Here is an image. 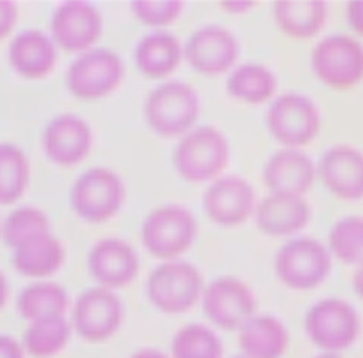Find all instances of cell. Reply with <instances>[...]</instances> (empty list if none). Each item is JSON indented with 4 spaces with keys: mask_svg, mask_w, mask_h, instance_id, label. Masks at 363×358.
Returning <instances> with one entry per match:
<instances>
[{
    "mask_svg": "<svg viewBox=\"0 0 363 358\" xmlns=\"http://www.w3.org/2000/svg\"><path fill=\"white\" fill-rule=\"evenodd\" d=\"M238 45L234 35L223 27L208 25L191 34L186 45V58L201 75H221L237 59Z\"/></svg>",
    "mask_w": 363,
    "mask_h": 358,
    "instance_id": "cell-15",
    "label": "cell"
},
{
    "mask_svg": "<svg viewBox=\"0 0 363 358\" xmlns=\"http://www.w3.org/2000/svg\"><path fill=\"white\" fill-rule=\"evenodd\" d=\"M329 272V252L320 242L311 238L286 242L275 256V273L289 289L311 290L319 286Z\"/></svg>",
    "mask_w": 363,
    "mask_h": 358,
    "instance_id": "cell-8",
    "label": "cell"
},
{
    "mask_svg": "<svg viewBox=\"0 0 363 358\" xmlns=\"http://www.w3.org/2000/svg\"><path fill=\"white\" fill-rule=\"evenodd\" d=\"M179 0H136L132 1V13L146 25L163 27L172 24L182 13Z\"/></svg>",
    "mask_w": 363,
    "mask_h": 358,
    "instance_id": "cell-33",
    "label": "cell"
},
{
    "mask_svg": "<svg viewBox=\"0 0 363 358\" xmlns=\"http://www.w3.org/2000/svg\"><path fill=\"white\" fill-rule=\"evenodd\" d=\"M200 112L196 91L184 82H166L155 88L145 102V117L153 132L163 137L186 133Z\"/></svg>",
    "mask_w": 363,
    "mask_h": 358,
    "instance_id": "cell-2",
    "label": "cell"
},
{
    "mask_svg": "<svg viewBox=\"0 0 363 358\" xmlns=\"http://www.w3.org/2000/svg\"><path fill=\"white\" fill-rule=\"evenodd\" d=\"M329 248L332 253L343 263H359L363 252L362 218L347 216L337 221L329 232Z\"/></svg>",
    "mask_w": 363,
    "mask_h": 358,
    "instance_id": "cell-31",
    "label": "cell"
},
{
    "mask_svg": "<svg viewBox=\"0 0 363 358\" xmlns=\"http://www.w3.org/2000/svg\"><path fill=\"white\" fill-rule=\"evenodd\" d=\"M9 299V283L3 272L0 270V310L4 307Z\"/></svg>",
    "mask_w": 363,
    "mask_h": 358,
    "instance_id": "cell-39",
    "label": "cell"
},
{
    "mask_svg": "<svg viewBox=\"0 0 363 358\" xmlns=\"http://www.w3.org/2000/svg\"><path fill=\"white\" fill-rule=\"evenodd\" d=\"M51 33L54 42L64 51H85L99 38L102 18L99 11L86 1H67L54 11Z\"/></svg>",
    "mask_w": 363,
    "mask_h": 358,
    "instance_id": "cell-13",
    "label": "cell"
},
{
    "mask_svg": "<svg viewBox=\"0 0 363 358\" xmlns=\"http://www.w3.org/2000/svg\"><path fill=\"white\" fill-rule=\"evenodd\" d=\"M309 340L323 352L339 354L352 347L360 334V318L354 307L343 299H322L305 316Z\"/></svg>",
    "mask_w": 363,
    "mask_h": 358,
    "instance_id": "cell-1",
    "label": "cell"
},
{
    "mask_svg": "<svg viewBox=\"0 0 363 358\" xmlns=\"http://www.w3.org/2000/svg\"><path fill=\"white\" fill-rule=\"evenodd\" d=\"M72 327L65 316L47 317L28 323L21 345L26 355L52 358L65 350L71 340Z\"/></svg>",
    "mask_w": 363,
    "mask_h": 358,
    "instance_id": "cell-26",
    "label": "cell"
},
{
    "mask_svg": "<svg viewBox=\"0 0 363 358\" xmlns=\"http://www.w3.org/2000/svg\"><path fill=\"white\" fill-rule=\"evenodd\" d=\"M50 232L47 215L33 207H20L11 211L1 225V236L10 249L37 233Z\"/></svg>",
    "mask_w": 363,
    "mask_h": 358,
    "instance_id": "cell-32",
    "label": "cell"
},
{
    "mask_svg": "<svg viewBox=\"0 0 363 358\" xmlns=\"http://www.w3.org/2000/svg\"><path fill=\"white\" fill-rule=\"evenodd\" d=\"M0 235H1V221H0Z\"/></svg>",
    "mask_w": 363,
    "mask_h": 358,
    "instance_id": "cell-42",
    "label": "cell"
},
{
    "mask_svg": "<svg viewBox=\"0 0 363 358\" xmlns=\"http://www.w3.org/2000/svg\"><path fill=\"white\" fill-rule=\"evenodd\" d=\"M30 180V163L24 151L11 143H0V204L10 205L24 194Z\"/></svg>",
    "mask_w": 363,
    "mask_h": 358,
    "instance_id": "cell-29",
    "label": "cell"
},
{
    "mask_svg": "<svg viewBox=\"0 0 363 358\" xmlns=\"http://www.w3.org/2000/svg\"><path fill=\"white\" fill-rule=\"evenodd\" d=\"M123 76L119 57L108 50H91L79 55L67 72V86L79 99H99L109 95Z\"/></svg>",
    "mask_w": 363,
    "mask_h": 358,
    "instance_id": "cell-11",
    "label": "cell"
},
{
    "mask_svg": "<svg viewBox=\"0 0 363 358\" xmlns=\"http://www.w3.org/2000/svg\"><path fill=\"white\" fill-rule=\"evenodd\" d=\"M233 358H247V357H244V355H240V357H233Z\"/></svg>",
    "mask_w": 363,
    "mask_h": 358,
    "instance_id": "cell-41",
    "label": "cell"
},
{
    "mask_svg": "<svg viewBox=\"0 0 363 358\" xmlns=\"http://www.w3.org/2000/svg\"><path fill=\"white\" fill-rule=\"evenodd\" d=\"M228 143L211 126H201L187 133L177 144L173 163L187 181L203 183L216 178L228 163Z\"/></svg>",
    "mask_w": 363,
    "mask_h": 358,
    "instance_id": "cell-3",
    "label": "cell"
},
{
    "mask_svg": "<svg viewBox=\"0 0 363 358\" xmlns=\"http://www.w3.org/2000/svg\"><path fill=\"white\" fill-rule=\"evenodd\" d=\"M319 175L329 191L342 200H359L363 194V157L350 146L328 150L319 163Z\"/></svg>",
    "mask_w": 363,
    "mask_h": 358,
    "instance_id": "cell-19",
    "label": "cell"
},
{
    "mask_svg": "<svg viewBox=\"0 0 363 358\" xmlns=\"http://www.w3.org/2000/svg\"><path fill=\"white\" fill-rule=\"evenodd\" d=\"M203 311L221 330L238 331L255 316L251 287L234 276H221L203 289Z\"/></svg>",
    "mask_w": 363,
    "mask_h": 358,
    "instance_id": "cell-10",
    "label": "cell"
},
{
    "mask_svg": "<svg viewBox=\"0 0 363 358\" xmlns=\"http://www.w3.org/2000/svg\"><path fill=\"white\" fill-rule=\"evenodd\" d=\"M203 205L208 218L224 226L245 222L254 209V190L238 175L216 180L204 192Z\"/></svg>",
    "mask_w": 363,
    "mask_h": 358,
    "instance_id": "cell-17",
    "label": "cell"
},
{
    "mask_svg": "<svg viewBox=\"0 0 363 358\" xmlns=\"http://www.w3.org/2000/svg\"><path fill=\"white\" fill-rule=\"evenodd\" d=\"M0 358H26L21 342L7 334H0Z\"/></svg>",
    "mask_w": 363,
    "mask_h": 358,
    "instance_id": "cell-35",
    "label": "cell"
},
{
    "mask_svg": "<svg viewBox=\"0 0 363 358\" xmlns=\"http://www.w3.org/2000/svg\"><path fill=\"white\" fill-rule=\"evenodd\" d=\"M262 175L272 194L301 197L313 184L315 166L302 151L286 149L275 153L267 161Z\"/></svg>",
    "mask_w": 363,
    "mask_h": 358,
    "instance_id": "cell-18",
    "label": "cell"
},
{
    "mask_svg": "<svg viewBox=\"0 0 363 358\" xmlns=\"http://www.w3.org/2000/svg\"><path fill=\"white\" fill-rule=\"evenodd\" d=\"M238 345L247 358H282L289 345V334L277 317L252 316L238 330Z\"/></svg>",
    "mask_w": 363,
    "mask_h": 358,
    "instance_id": "cell-23",
    "label": "cell"
},
{
    "mask_svg": "<svg viewBox=\"0 0 363 358\" xmlns=\"http://www.w3.org/2000/svg\"><path fill=\"white\" fill-rule=\"evenodd\" d=\"M363 3L362 1H352L349 3V7H347V20H349V24L352 25V28L354 31H357L359 34L362 33V27H363Z\"/></svg>",
    "mask_w": 363,
    "mask_h": 358,
    "instance_id": "cell-36",
    "label": "cell"
},
{
    "mask_svg": "<svg viewBox=\"0 0 363 358\" xmlns=\"http://www.w3.org/2000/svg\"><path fill=\"white\" fill-rule=\"evenodd\" d=\"M315 358H343V357H340V355L336 354V352H322V354L316 355Z\"/></svg>",
    "mask_w": 363,
    "mask_h": 358,
    "instance_id": "cell-40",
    "label": "cell"
},
{
    "mask_svg": "<svg viewBox=\"0 0 363 358\" xmlns=\"http://www.w3.org/2000/svg\"><path fill=\"white\" fill-rule=\"evenodd\" d=\"M17 6L10 0H0V41L13 31L17 23Z\"/></svg>",
    "mask_w": 363,
    "mask_h": 358,
    "instance_id": "cell-34",
    "label": "cell"
},
{
    "mask_svg": "<svg viewBox=\"0 0 363 358\" xmlns=\"http://www.w3.org/2000/svg\"><path fill=\"white\" fill-rule=\"evenodd\" d=\"M125 198V187L116 173L105 167L84 171L72 185L71 207L89 224H101L112 218Z\"/></svg>",
    "mask_w": 363,
    "mask_h": 358,
    "instance_id": "cell-6",
    "label": "cell"
},
{
    "mask_svg": "<svg viewBox=\"0 0 363 358\" xmlns=\"http://www.w3.org/2000/svg\"><path fill=\"white\" fill-rule=\"evenodd\" d=\"M7 57L16 74L26 79L47 76L57 62L54 42L38 30H26L16 35L9 45Z\"/></svg>",
    "mask_w": 363,
    "mask_h": 358,
    "instance_id": "cell-20",
    "label": "cell"
},
{
    "mask_svg": "<svg viewBox=\"0 0 363 358\" xmlns=\"http://www.w3.org/2000/svg\"><path fill=\"white\" fill-rule=\"evenodd\" d=\"M182 59L179 40L167 33L143 37L136 47L135 61L139 71L149 78H164L172 74Z\"/></svg>",
    "mask_w": 363,
    "mask_h": 358,
    "instance_id": "cell-25",
    "label": "cell"
},
{
    "mask_svg": "<svg viewBox=\"0 0 363 358\" xmlns=\"http://www.w3.org/2000/svg\"><path fill=\"white\" fill-rule=\"evenodd\" d=\"M274 17L279 30L291 38L305 40L316 35L326 20V6L320 0H278Z\"/></svg>",
    "mask_w": 363,
    "mask_h": 358,
    "instance_id": "cell-24",
    "label": "cell"
},
{
    "mask_svg": "<svg viewBox=\"0 0 363 358\" xmlns=\"http://www.w3.org/2000/svg\"><path fill=\"white\" fill-rule=\"evenodd\" d=\"M309 219V207L302 197L271 194L257 207L255 222L261 232L272 236L292 235Z\"/></svg>",
    "mask_w": 363,
    "mask_h": 358,
    "instance_id": "cell-22",
    "label": "cell"
},
{
    "mask_svg": "<svg viewBox=\"0 0 363 358\" xmlns=\"http://www.w3.org/2000/svg\"><path fill=\"white\" fill-rule=\"evenodd\" d=\"M123 320V308L113 290L102 286L82 291L74 304L71 327L84 341L98 344L112 338Z\"/></svg>",
    "mask_w": 363,
    "mask_h": 358,
    "instance_id": "cell-9",
    "label": "cell"
},
{
    "mask_svg": "<svg viewBox=\"0 0 363 358\" xmlns=\"http://www.w3.org/2000/svg\"><path fill=\"white\" fill-rule=\"evenodd\" d=\"M68 294L55 282H37L26 286L16 301L17 313L31 323L35 320L65 316L68 308Z\"/></svg>",
    "mask_w": 363,
    "mask_h": 358,
    "instance_id": "cell-27",
    "label": "cell"
},
{
    "mask_svg": "<svg viewBox=\"0 0 363 358\" xmlns=\"http://www.w3.org/2000/svg\"><path fill=\"white\" fill-rule=\"evenodd\" d=\"M197 224L189 209L164 205L153 209L142 226V242L155 258L174 260L194 242Z\"/></svg>",
    "mask_w": 363,
    "mask_h": 358,
    "instance_id": "cell-5",
    "label": "cell"
},
{
    "mask_svg": "<svg viewBox=\"0 0 363 358\" xmlns=\"http://www.w3.org/2000/svg\"><path fill=\"white\" fill-rule=\"evenodd\" d=\"M64 259L65 250L61 242L51 232H43L13 248L11 265L21 276L43 279L57 273Z\"/></svg>",
    "mask_w": 363,
    "mask_h": 358,
    "instance_id": "cell-21",
    "label": "cell"
},
{
    "mask_svg": "<svg viewBox=\"0 0 363 358\" xmlns=\"http://www.w3.org/2000/svg\"><path fill=\"white\" fill-rule=\"evenodd\" d=\"M172 358H223V342L208 327L191 323L182 327L170 345Z\"/></svg>",
    "mask_w": 363,
    "mask_h": 358,
    "instance_id": "cell-30",
    "label": "cell"
},
{
    "mask_svg": "<svg viewBox=\"0 0 363 358\" xmlns=\"http://www.w3.org/2000/svg\"><path fill=\"white\" fill-rule=\"evenodd\" d=\"M311 64L326 86L346 91L362 79L363 50L360 42L349 35H330L315 45Z\"/></svg>",
    "mask_w": 363,
    "mask_h": 358,
    "instance_id": "cell-7",
    "label": "cell"
},
{
    "mask_svg": "<svg viewBox=\"0 0 363 358\" xmlns=\"http://www.w3.org/2000/svg\"><path fill=\"white\" fill-rule=\"evenodd\" d=\"M221 7L228 13H244L250 10L255 3L254 1H220Z\"/></svg>",
    "mask_w": 363,
    "mask_h": 358,
    "instance_id": "cell-37",
    "label": "cell"
},
{
    "mask_svg": "<svg viewBox=\"0 0 363 358\" xmlns=\"http://www.w3.org/2000/svg\"><path fill=\"white\" fill-rule=\"evenodd\" d=\"M91 276L105 289L128 286L139 273V258L133 248L116 238L96 242L88 255Z\"/></svg>",
    "mask_w": 363,
    "mask_h": 358,
    "instance_id": "cell-14",
    "label": "cell"
},
{
    "mask_svg": "<svg viewBox=\"0 0 363 358\" xmlns=\"http://www.w3.org/2000/svg\"><path fill=\"white\" fill-rule=\"evenodd\" d=\"M129 358H169V357L156 348H142L133 352Z\"/></svg>",
    "mask_w": 363,
    "mask_h": 358,
    "instance_id": "cell-38",
    "label": "cell"
},
{
    "mask_svg": "<svg viewBox=\"0 0 363 358\" xmlns=\"http://www.w3.org/2000/svg\"><path fill=\"white\" fill-rule=\"evenodd\" d=\"M92 144L89 126L78 116L60 115L52 119L43 133V149L48 160L61 167L82 161Z\"/></svg>",
    "mask_w": 363,
    "mask_h": 358,
    "instance_id": "cell-16",
    "label": "cell"
},
{
    "mask_svg": "<svg viewBox=\"0 0 363 358\" xmlns=\"http://www.w3.org/2000/svg\"><path fill=\"white\" fill-rule=\"evenodd\" d=\"M271 134L288 147L303 146L318 134L320 117L316 106L303 95L284 93L267 112Z\"/></svg>",
    "mask_w": 363,
    "mask_h": 358,
    "instance_id": "cell-12",
    "label": "cell"
},
{
    "mask_svg": "<svg viewBox=\"0 0 363 358\" xmlns=\"http://www.w3.org/2000/svg\"><path fill=\"white\" fill-rule=\"evenodd\" d=\"M147 297L162 313L180 314L190 310L203 293V277L189 262L167 260L152 270Z\"/></svg>",
    "mask_w": 363,
    "mask_h": 358,
    "instance_id": "cell-4",
    "label": "cell"
},
{
    "mask_svg": "<svg viewBox=\"0 0 363 358\" xmlns=\"http://www.w3.org/2000/svg\"><path fill=\"white\" fill-rule=\"evenodd\" d=\"M228 93L251 105L267 102L277 91L274 74L262 65L245 64L238 67L227 81Z\"/></svg>",
    "mask_w": 363,
    "mask_h": 358,
    "instance_id": "cell-28",
    "label": "cell"
}]
</instances>
